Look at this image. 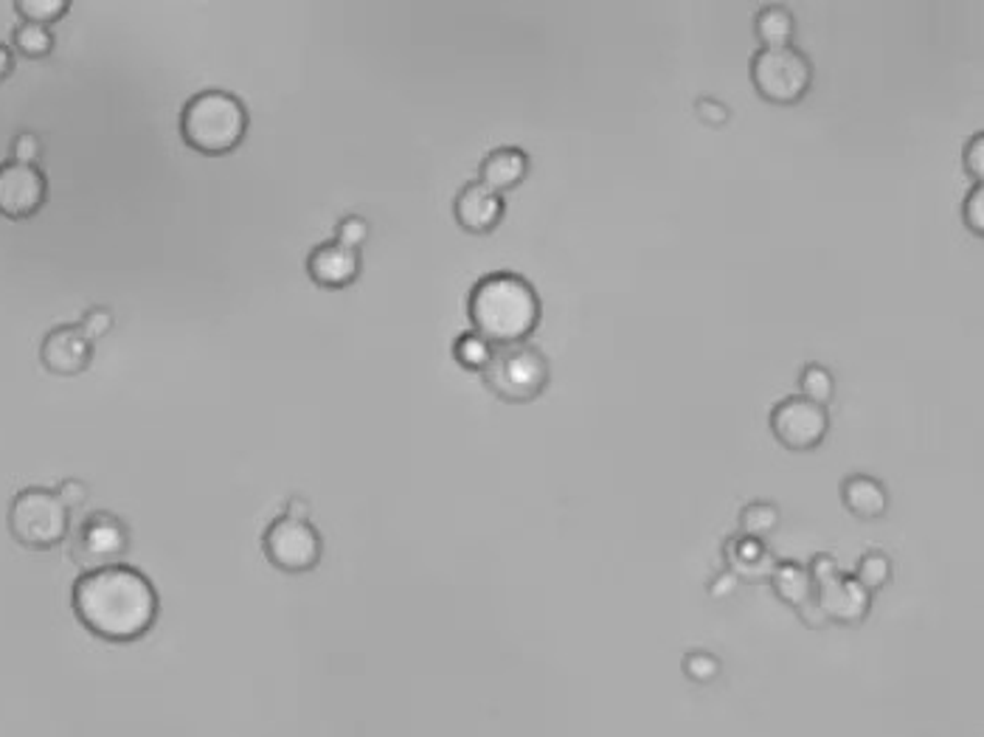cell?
<instances>
[{
  "label": "cell",
  "instance_id": "12",
  "mask_svg": "<svg viewBox=\"0 0 984 737\" xmlns=\"http://www.w3.org/2000/svg\"><path fill=\"white\" fill-rule=\"evenodd\" d=\"M813 599L825 611L827 622L850 625V628L864 622L873 611V592H866L855 580V574H846V571H839L832 580L816 585Z\"/></svg>",
  "mask_w": 984,
  "mask_h": 737
},
{
  "label": "cell",
  "instance_id": "28",
  "mask_svg": "<svg viewBox=\"0 0 984 737\" xmlns=\"http://www.w3.org/2000/svg\"><path fill=\"white\" fill-rule=\"evenodd\" d=\"M962 223L968 231L984 237V183H973V189L962 200Z\"/></svg>",
  "mask_w": 984,
  "mask_h": 737
},
{
  "label": "cell",
  "instance_id": "37",
  "mask_svg": "<svg viewBox=\"0 0 984 737\" xmlns=\"http://www.w3.org/2000/svg\"><path fill=\"white\" fill-rule=\"evenodd\" d=\"M285 515L298 521H310V501L301 499V496H291L285 504Z\"/></svg>",
  "mask_w": 984,
  "mask_h": 737
},
{
  "label": "cell",
  "instance_id": "9",
  "mask_svg": "<svg viewBox=\"0 0 984 737\" xmlns=\"http://www.w3.org/2000/svg\"><path fill=\"white\" fill-rule=\"evenodd\" d=\"M768 426L782 448L793 453H807L816 451L830 433V412H827V405L810 403L802 394H791L773 405Z\"/></svg>",
  "mask_w": 984,
  "mask_h": 737
},
{
  "label": "cell",
  "instance_id": "14",
  "mask_svg": "<svg viewBox=\"0 0 984 737\" xmlns=\"http://www.w3.org/2000/svg\"><path fill=\"white\" fill-rule=\"evenodd\" d=\"M503 214H507V200L503 194L493 192L478 180H470L459 189L457 200H453V217H457L459 228L467 234H493L503 223Z\"/></svg>",
  "mask_w": 984,
  "mask_h": 737
},
{
  "label": "cell",
  "instance_id": "18",
  "mask_svg": "<svg viewBox=\"0 0 984 737\" xmlns=\"http://www.w3.org/2000/svg\"><path fill=\"white\" fill-rule=\"evenodd\" d=\"M768 583H771L776 599H782L785 605H793V608H799L802 603L813 599V594H816L810 571H807L805 563H796V560H776Z\"/></svg>",
  "mask_w": 984,
  "mask_h": 737
},
{
  "label": "cell",
  "instance_id": "26",
  "mask_svg": "<svg viewBox=\"0 0 984 737\" xmlns=\"http://www.w3.org/2000/svg\"><path fill=\"white\" fill-rule=\"evenodd\" d=\"M680 667H684V676L689 681H695V685H712L714 678L723 673L721 658L709 651H689L684 656V662H680Z\"/></svg>",
  "mask_w": 984,
  "mask_h": 737
},
{
  "label": "cell",
  "instance_id": "3",
  "mask_svg": "<svg viewBox=\"0 0 984 737\" xmlns=\"http://www.w3.org/2000/svg\"><path fill=\"white\" fill-rule=\"evenodd\" d=\"M248 107L220 87H205L180 110V139L189 150L209 158L234 153L248 135Z\"/></svg>",
  "mask_w": 984,
  "mask_h": 737
},
{
  "label": "cell",
  "instance_id": "5",
  "mask_svg": "<svg viewBox=\"0 0 984 737\" xmlns=\"http://www.w3.org/2000/svg\"><path fill=\"white\" fill-rule=\"evenodd\" d=\"M484 385L498 400L509 405H523L541 397L552 380V366L546 355L532 344L496 346L487 369L482 372Z\"/></svg>",
  "mask_w": 984,
  "mask_h": 737
},
{
  "label": "cell",
  "instance_id": "13",
  "mask_svg": "<svg viewBox=\"0 0 984 737\" xmlns=\"http://www.w3.org/2000/svg\"><path fill=\"white\" fill-rule=\"evenodd\" d=\"M360 271H364L360 251L344 248L335 239L318 242L307 257V276L312 280V285L324 287V290H344V287L355 285L360 280Z\"/></svg>",
  "mask_w": 984,
  "mask_h": 737
},
{
  "label": "cell",
  "instance_id": "16",
  "mask_svg": "<svg viewBox=\"0 0 984 737\" xmlns=\"http://www.w3.org/2000/svg\"><path fill=\"white\" fill-rule=\"evenodd\" d=\"M723 558H726V569L734 571L740 583H762V580L771 578L773 566H776L766 540L743 538V535L726 540Z\"/></svg>",
  "mask_w": 984,
  "mask_h": 737
},
{
  "label": "cell",
  "instance_id": "17",
  "mask_svg": "<svg viewBox=\"0 0 984 737\" xmlns=\"http://www.w3.org/2000/svg\"><path fill=\"white\" fill-rule=\"evenodd\" d=\"M841 501L846 512H853L861 521L884 519L889 510V492L880 478L866 476V473H853L841 482Z\"/></svg>",
  "mask_w": 984,
  "mask_h": 737
},
{
  "label": "cell",
  "instance_id": "32",
  "mask_svg": "<svg viewBox=\"0 0 984 737\" xmlns=\"http://www.w3.org/2000/svg\"><path fill=\"white\" fill-rule=\"evenodd\" d=\"M695 110H698V119L709 127L726 124L728 116H732L728 114V107L723 105L721 99H714V96H700V99L695 102Z\"/></svg>",
  "mask_w": 984,
  "mask_h": 737
},
{
  "label": "cell",
  "instance_id": "31",
  "mask_svg": "<svg viewBox=\"0 0 984 737\" xmlns=\"http://www.w3.org/2000/svg\"><path fill=\"white\" fill-rule=\"evenodd\" d=\"M962 164H964V173L971 175L976 183H982L984 178V133L971 135V141L964 144V153H962Z\"/></svg>",
  "mask_w": 984,
  "mask_h": 737
},
{
  "label": "cell",
  "instance_id": "23",
  "mask_svg": "<svg viewBox=\"0 0 984 737\" xmlns=\"http://www.w3.org/2000/svg\"><path fill=\"white\" fill-rule=\"evenodd\" d=\"M776 526H780V510L773 504H768V501H754V504L743 507L740 512L743 538L766 540Z\"/></svg>",
  "mask_w": 984,
  "mask_h": 737
},
{
  "label": "cell",
  "instance_id": "38",
  "mask_svg": "<svg viewBox=\"0 0 984 737\" xmlns=\"http://www.w3.org/2000/svg\"><path fill=\"white\" fill-rule=\"evenodd\" d=\"M14 66H17V62H14L12 46H7V43H0V82H7L9 76H12Z\"/></svg>",
  "mask_w": 984,
  "mask_h": 737
},
{
  "label": "cell",
  "instance_id": "21",
  "mask_svg": "<svg viewBox=\"0 0 984 737\" xmlns=\"http://www.w3.org/2000/svg\"><path fill=\"white\" fill-rule=\"evenodd\" d=\"M450 353H453V360H457L462 369L482 375L484 369H487L493 353H496V346L489 344L487 338H482L478 333H473V330H467V333H462L453 341Z\"/></svg>",
  "mask_w": 984,
  "mask_h": 737
},
{
  "label": "cell",
  "instance_id": "36",
  "mask_svg": "<svg viewBox=\"0 0 984 737\" xmlns=\"http://www.w3.org/2000/svg\"><path fill=\"white\" fill-rule=\"evenodd\" d=\"M796 614H799V619L807 625V628H825L827 625L825 611H821L816 599H807V603H802L799 608H796Z\"/></svg>",
  "mask_w": 984,
  "mask_h": 737
},
{
  "label": "cell",
  "instance_id": "25",
  "mask_svg": "<svg viewBox=\"0 0 984 737\" xmlns=\"http://www.w3.org/2000/svg\"><path fill=\"white\" fill-rule=\"evenodd\" d=\"M14 12L21 14L23 23H37V26H54L71 12V0H17Z\"/></svg>",
  "mask_w": 984,
  "mask_h": 737
},
{
  "label": "cell",
  "instance_id": "30",
  "mask_svg": "<svg viewBox=\"0 0 984 737\" xmlns=\"http://www.w3.org/2000/svg\"><path fill=\"white\" fill-rule=\"evenodd\" d=\"M112 324H116V319H112L110 307H91V310L82 312L80 319V330L91 341H99L105 338V335H110Z\"/></svg>",
  "mask_w": 984,
  "mask_h": 737
},
{
  "label": "cell",
  "instance_id": "33",
  "mask_svg": "<svg viewBox=\"0 0 984 737\" xmlns=\"http://www.w3.org/2000/svg\"><path fill=\"white\" fill-rule=\"evenodd\" d=\"M57 496H60L62 504H66L68 510H80L87 501V485L80 482V478H66V482H60V487H57Z\"/></svg>",
  "mask_w": 984,
  "mask_h": 737
},
{
  "label": "cell",
  "instance_id": "15",
  "mask_svg": "<svg viewBox=\"0 0 984 737\" xmlns=\"http://www.w3.org/2000/svg\"><path fill=\"white\" fill-rule=\"evenodd\" d=\"M529 169H532V161H529L526 150H521V146H496L478 164V183H484L498 194L512 192L526 180Z\"/></svg>",
  "mask_w": 984,
  "mask_h": 737
},
{
  "label": "cell",
  "instance_id": "2",
  "mask_svg": "<svg viewBox=\"0 0 984 737\" xmlns=\"http://www.w3.org/2000/svg\"><path fill=\"white\" fill-rule=\"evenodd\" d=\"M467 319L493 346L526 344L543 319L541 293L521 273L493 271L470 287Z\"/></svg>",
  "mask_w": 984,
  "mask_h": 737
},
{
  "label": "cell",
  "instance_id": "34",
  "mask_svg": "<svg viewBox=\"0 0 984 737\" xmlns=\"http://www.w3.org/2000/svg\"><path fill=\"white\" fill-rule=\"evenodd\" d=\"M807 571H810L813 585H819V583H827V580L835 578L841 569L832 555H825V551H821V555H813L810 563H807Z\"/></svg>",
  "mask_w": 984,
  "mask_h": 737
},
{
  "label": "cell",
  "instance_id": "8",
  "mask_svg": "<svg viewBox=\"0 0 984 737\" xmlns=\"http://www.w3.org/2000/svg\"><path fill=\"white\" fill-rule=\"evenodd\" d=\"M68 538H71L73 563H80L85 571L121 563V558L130 551V526L112 512H91Z\"/></svg>",
  "mask_w": 984,
  "mask_h": 737
},
{
  "label": "cell",
  "instance_id": "11",
  "mask_svg": "<svg viewBox=\"0 0 984 737\" xmlns=\"http://www.w3.org/2000/svg\"><path fill=\"white\" fill-rule=\"evenodd\" d=\"M40 364L54 378H76L93 364V341L80 324L51 326L40 344Z\"/></svg>",
  "mask_w": 984,
  "mask_h": 737
},
{
  "label": "cell",
  "instance_id": "10",
  "mask_svg": "<svg viewBox=\"0 0 984 737\" xmlns=\"http://www.w3.org/2000/svg\"><path fill=\"white\" fill-rule=\"evenodd\" d=\"M48 200V178L40 167H28L17 161L0 164V217L32 219L40 214Z\"/></svg>",
  "mask_w": 984,
  "mask_h": 737
},
{
  "label": "cell",
  "instance_id": "35",
  "mask_svg": "<svg viewBox=\"0 0 984 737\" xmlns=\"http://www.w3.org/2000/svg\"><path fill=\"white\" fill-rule=\"evenodd\" d=\"M737 589H740V580H737V574H734V571H728V569H723L721 574H714L712 583H709V594H712L714 599L734 597V594H737Z\"/></svg>",
  "mask_w": 984,
  "mask_h": 737
},
{
  "label": "cell",
  "instance_id": "6",
  "mask_svg": "<svg viewBox=\"0 0 984 737\" xmlns=\"http://www.w3.org/2000/svg\"><path fill=\"white\" fill-rule=\"evenodd\" d=\"M813 62L802 48H757L748 62V80L762 102L776 107L799 105L813 87Z\"/></svg>",
  "mask_w": 984,
  "mask_h": 737
},
{
  "label": "cell",
  "instance_id": "1",
  "mask_svg": "<svg viewBox=\"0 0 984 737\" xmlns=\"http://www.w3.org/2000/svg\"><path fill=\"white\" fill-rule=\"evenodd\" d=\"M71 608L91 637L130 644L153 631L161 614L158 589L144 571L127 563L82 571L73 580Z\"/></svg>",
  "mask_w": 984,
  "mask_h": 737
},
{
  "label": "cell",
  "instance_id": "19",
  "mask_svg": "<svg viewBox=\"0 0 984 737\" xmlns=\"http://www.w3.org/2000/svg\"><path fill=\"white\" fill-rule=\"evenodd\" d=\"M754 34L762 43V48L793 46L796 37V17L785 3H768L754 14Z\"/></svg>",
  "mask_w": 984,
  "mask_h": 737
},
{
  "label": "cell",
  "instance_id": "4",
  "mask_svg": "<svg viewBox=\"0 0 984 737\" xmlns=\"http://www.w3.org/2000/svg\"><path fill=\"white\" fill-rule=\"evenodd\" d=\"M9 535L28 551H51L71 535V510L51 487H23L7 512Z\"/></svg>",
  "mask_w": 984,
  "mask_h": 737
},
{
  "label": "cell",
  "instance_id": "29",
  "mask_svg": "<svg viewBox=\"0 0 984 737\" xmlns=\"http://www.w3.org/2000/svg\"><path fill=\"white\" fill-rule=\"evenodd\" d=\"M9 153H12V158L9 161H17V164L37 167V164H40V155H43L40 135L23 130V133H17L12 139V144H9Z\"/></svg>",
  "mask_w": 984,
  "mask_h": 737
},
{
  "label": "cell",
  "instance_id": "22",
  "mask_svg": "<svg viewBox=\"0 0 984 737\" xmlns=\"http://www.w3.org/2000/svg\"><path fill=\"white\" fill-rule=\"evenodd\" d=\"M799 394L810 403L830 405L835 397V378L825 364H805L799 372Z\"/></svg>",
  "mask_w": 984,
  "mask_h": 737
},
{
  "label": "cell",
  "instance_id": "27",
  "mask_svg": "<svg viewBox=\"0 0 984 737\" xmlns=\"http://www.w3.org/2000/svg\"><path fill=\"white\" fill-rule=\"evenodd\" d=\"M369 219L360 217V214H346V217L337 219L335 242L352 248V251H360L366 246V239H369Z\"/></svg>",
  "mask_w": 984,
  "mask_h": 737
},
{
  "label": "cell",
  "instance_id": "7",
  "mask_svg": "<svg viewBox=\"0 0 984 737\" xmlns=\"http://www.w3.org/2000/svg\"><path fill=\"white\" fill-rule=\"evenodd\" d=\"M262 551L273 569L285 574H307L324 558V538L310 521L276 515L262 532Z\"/></svg>",
  "mask_w": 984,
  "mask_h": 737
},
{
  "label": "cell",
  "instance_id": "20",
  "mask_svg": "<svg viewBox=\"0 0 984 737\" xmlns=\"http://www.w3.org/2000/svg\"><path fill=\"white\" fill-rule=\"evenodd\" d=\"M57 40L48 26H37V23H17L12 32V51L23 54L26 60H46L48 54L54 51Z\"/></svg>",
  "mask_w": 984,
  "mask_h": 737
},
{
  "label": "cell",
  "instance_id": "24",
  "mask_svg": "<svg viewBox=\"0 0 984 737\" xmlns=\"http://www.w3.org/2000/svg\"><path fill=\"white\" fill-rule=\"evenodd\" d=\"M853 574H855V580L864 585L866 592L875 594V592H880V589H886V583L892 580V560H889L886 551L869 549L864 558L858 560V566H855Z\"/></svg>",
  "mask_w": 984,
  "mask_h": 737
}]
</instances>
